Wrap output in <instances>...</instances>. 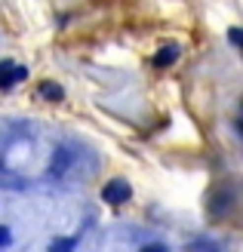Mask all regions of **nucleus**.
Listing matches in <instances>:
<instances>
[{
	"instance_id": "1",
	"label": "nucleus",
	"mask_w": 243,
	"mask_h": 252,
	"mask_svg": "<svg viewBox=\"0 0 243 252\" xmlns=\"http://www.w3.org/2000/svg\"><path fill=\"white\" fill-rule=\"evenodd\" d=\"M102 197H105V203H111V206H120L123 200H130V185H126V182H120V179H114V182H108V185H105V191H102Z\"/></svg>"
},
{
	"instance_id": "7",
	"label": "nucleus",
	"mask_w": 243,
	"mask_h": 252,
	"mask_svg": "<svg viewBox=\"0 0 243 252\" xmlns=\"http://www.w3.org/2000/svg\"><path fill=\"white\" fill-rule=\"evenodd\" d=\"M145 252H163V249H160V246H148Z\"/></svg>"
},
{
	"instance_id": "6",
	"label": "nucleus",
	"mask_w": 243,
	"mask_h": 252,
	"mask_svg": "<svg viewBox=\"0 0 243 252\" xmlns=\"http://www.w3.org/2000/svg\"><path fill=\"white\" fill-rule=\"evenodd\" d=\"M6 243H9V231L0 228V246H6Z\"/></svg>"
},
{
	"instance_id": "5",
	"label": "nucleus",
	"mask_w": 243,
	"mask_h": 252,
	"mask_svg": "<svg viewBox=\"0 0 243 252\" xmlns=\"http://www.w3.org/2000/svg\"><path fill=\"white\" fill-rule=\"evenodd\" d=\"M49 252H74V240H56Z\"/></svg>"
},
{
	"instance_id": "4",
	"label": "nucleus",
	"mask_w": 243,
	"mask_h": 252,
	"mask_svg": "<svg viewBox=\"0 0 243 252\" xmlns=\"http://www.w3.org/2000/svg\"><path fill=\"white\" fill-rule=\"evenodd\" d=\"M170 62H175V49H160V53H157V65L163 68V65H170Z\"/></svg>"
},
{
	"instance_id": "3",
	"label": "nucleus",
	"mask_w": 243,
	"mask_h": 252,
	"mask_svg": "<svg viewBox=\"0 0 243 252\" xmlns=\"http://www.w3.org/2000/svg\"><path fill=\"white\" fill-rule=\"evenodd\" d=\"M40 93H43V95L49 98V102H62V90H59L56 83H46V86H43Z\"/></svg>"
},
{
	"instance_id": "2",
	"label": "nucleus",
	"mask_w": 243,
	"mask_h": 252,
	"mask_svg": "<svg viewBox=\"0 0 243 252\" xmlns=\"http://www.w3.org/2000/svg\"><path fill=\"white\" fill-rule=\"evenodd\" d=\"M25 80V68H12V65H0V86H12Z\"/></svg>"
}]
</instances>
